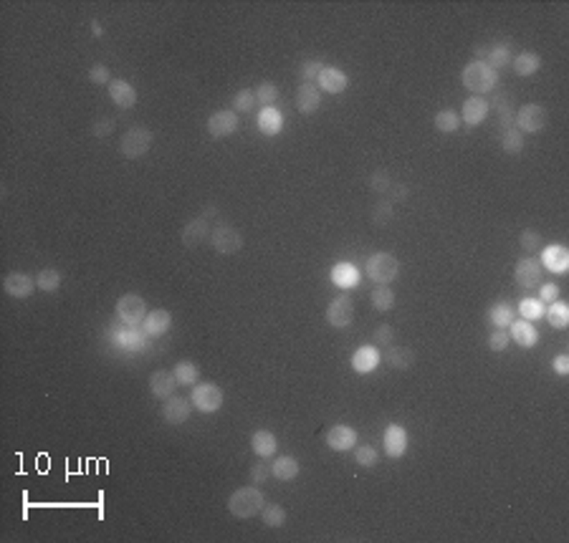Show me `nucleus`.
Masks as SVG:
<instances>
[{
	"label": "nucleus",
	"instance_id": "nucleus-51",
	"mask_svg": "<svg viewBox=\"0 0 569 543\" xmlns=\"http://www.w3.org/2000/svg\"><path fill=\"white\" fill-rule=\"evenodd\" d=\"M508 339H511V336H508L506 328H496V331L489 333V349L491 352H504L508 346Z\"/></svg>",
	"mask_w": 569,
	"mask_h": 543
},
{
	"label": "nucleus",
	"instance_id": "nucleus-47",
	"mask_svg": "<svg viewBox=\"0 0 569 543\" xmlns=\"http://www.w3.org/2000/svg\"><path fill=\"white\" fill-rule=\"evenodd\" d=\"M519 243L526 253H537L539 248H542V233H537L534 228H526L524 233H521Z\"/></svg>",
	"mask_w": 569,
	"mask_h": 543
},
{
	"label": "nucleus",
	"instance_id": "nucleus-8",
	"mask_svg": "<svg viewBox=\"0 0 569 543\" xmlns=\"http://www.w3.org/2000/svg\"><path fill=\"white\" fill-rule=\"evenodd\" d=\"M241 127V119L235 114L233 109H220V111H213L211 117H208V124H205V129L213 139H225V136H233Z\"/></svg>",
	"mask_w": 569,
	"mask_h": 543
},
{
	"label": "nucleus",
	"instance_id": "nucleus-38",
	"mask_svg": "<svg viewBox=\"0 0 569 543\" xmlns=\"http://www.w3.org/2000/svg\"><path fill=\"white\" fill-rule=\"evenodd\" d=\"M370 301L375 311H392V306H395V293L390 290V286H377V288L370 293Z\"/></svg>",
	"mask_w": 569,
	"mask_h": 543
},
{
	"label": "nucleus",
	"instance_id": "nucleus-29",
	"mask_svg": "<svg viewBox=\"0 0 569 543\" xmlns=\"http://www.w3.org/2000/svg\"><path fill=\"white\" fill-rule=\"evenodd\" d=\"M299 470H301V468H299V460H296V457H291V455H281L271 463V475L276 478V480H281V483L296 480Z\"/></svg>",
	"mask_w": 569,
	"mask_h": 543
},
{
	"label": "nucleus",
	"instance_id": "nucleus-48",
	"mask_svg": "<svg viewBox=\"0 0 569 543\" xmlns=\"http://www.w3.org/2000/svg\"><path fill=\"white\" fill-rule=\"evenodd\" d=\"M268 478H271V465L266 463V457H261L258 463L251 465V483L261 485V483H266Z\"/></svg>",
	"mask_w": 569,
	"mask_h": 543
},
{
	"label": "nucleus",
	"instance_id": "nucleus-43",
	"mask_svg": "<svg viewBox=\"0 0 569 543\" xmlns=\"http://www.w3.org/2000/svg\"><path fill=\"white\" fill-rule=\"evenodd\" d=\"M544 316L549 319V324L554 328H567L569 324V306L564 301L549 303V311H544Z\"/></svg>",
	"mask_w": 569,
	"mask_h": 543
},
{
	"label": "nucleus",
	"instance_id": "nucleus-20",
	"mask_svg": "<svg viewBox=\"0 0 569 543\" xmlns=\"http://www.w3.org/2000/svg\"><path fill=\"white\" fill-rule=\"evenodd\" d=\"M405 450H408V430L392 422L384 430V452H387V457L397 460V457L405 455Z\"/></svg>",
	"mask_w": 569,
	"mask_h": 543
},
{
	"label": "nucleus",
	"instance_id": "nucleus-22",
	"mask_svg": "<svg viewBox=\"0 0 569 543\" xmlns=\"http://www.w3.org/2000/svg\"><path fill=\"white\" fill-rule=\"evenodd\" d=\"M106 94H109V99H112L119 109H132V106L137 104V89L124 79H112Z\"/></svg>",
	"mask_w": 569,
	"mask_h": 543
},
{
	"label": "nucleus",
	"instance_id": "nucleus-5",
	"mask_svg": "<svg viewBox=\"0 0 569 543\" xmlns=\"http://www.w3.org/2000/svg\"><path fill=\"white\" fill-rule=\"evenodd\" d=\"M223 400H225L223 389L218 387V384H213V382H198L195 387H192L190 402L205 414L218 412V409L223 407Z\"/></svg>",
	"mask_w": 569,
	"mask_h": 543
},
{
	"label": "nucleus",
	"instance_id": "nucleus-35",
	"mask_svg": "<svg viewBox=\"0 0 569 543\" xmlns=\"http://www.w3.org/2000/svg\"><path fill=\"white\" fill-rule=\"evenodd\" d=\"M494 109L499 114V127L504 129H511L513 127V106H511V96H501L496 94L494 96Z\"/></svg>",
	"mask_w": 569,
	"mask_h": 543
},
{
	"label": "nucleus",
	"instance_id": "nucleus-2",
	"mask_svg": "<svg viewBox=\"0 0 569 543\" xmlns=\"http://www.w3.org/2000/svg\"><path fill=\"white\" fill-rule=\"evenodd\" d=\"M263 506H266V498H263V493L258 490V485L238 488L233 490V495L228 498V513L233 518H241V520L258 516V513L263 511Z\"/></svg>",
	"mask_w": 569,
	"mask_h": 543
},
{
	"label": "nucleus",
	"instance_id": "nucleus-14",
	"mask_svg": "<svg viewBox=\"0 0 569 543\" xmlns=\"http://www.w3.org/2000/svg\"><path fill=\"white\" fill-rule=\"evenodd\" d=\"M190 404L185 397H168L165 400V407H162V420L168 422V425H185L190 420Z\"/></svg>",
	"mask_w": 569,
	"mask_h": 543
},
{
	"label": "nucleus",
	"instance_id": "nucleus-19",
	"mask_svg": "<svg viewBox=\"0 0 569 543\" xmlns=\"http://www.w3.org/2000/svg\"><path fill=\"white\" fill-rule=\"evenodd\" d=\"M177 379H175L173 371L168 369H157L149 374V392L155 400H168V397L175 395V389H177Z\"/></svg>",
	"mask_w": 569,
	"mask_h": 543
},
{
	"label": "nucleus",
	"instance_id": "nucleus-24",
	"mask_svg": "<svg viewBox=\"0 0 569 543\" xmlns=\"http://www.w3.org/2000/svg\"><path fill=\"white\" fill-rule=\"evenodd\" d=\"M322 106V91L316 84H301L296 89V109L301 114H314Z\"/></svg>",
	"mask_w": 569,
	"mask_h": 543
},
{
	"label": "nucleus",
	"instance_id": "nucleus-10",
	"mask_svg": "<svg viewBox=\"0 0 569 543\" xmlns=\"http://www.w3.org/2000/svg\"><path fill=\"white\" fill-rule=\"evenodd\" d=\"M513 278H516V283H519L521 288L534 290L544 283V268H542V263H539L537 258L526 255V258H521L519 263H516V268H513Z\"/></svg>",
	"mask_w": 569,
	"mask_h": 543
},
{
	"label": "nucleus",
	"instance_id": "nucleus-37",
	"mask_svg": "<svg viewBox=\"0 0 569 543\" xmlns=\"http://www.w3.org/2000/svg\"><path fill=\"white\" fill-rule=\"evenodd\" d=\"M61 273L56 271V268H44V271H38L36 276V286L44 293H56L58 288H61Z\"/></svg>",
	"mask_w": 569,
	"mask_h": 543
},
{
	"label": "nucleus",
	"instance_id": "nucleus-26",
	"mask_svg": "<svg viewBox=\"0 0 569 543\" xmlns=\"http://www.w3.org/2000/svg\"><path fill=\"white\" fill-rule=\"evenodd\" d=\"M256 122H258V129L266 136H276L284 129V114H281L276 106H261Z\"/></svg>",
	"mask_w": 569,
	"mask_h": 543
},
{
	"label": "nucleus",
	"instance_id": "nucleus-6",
	"mask_svg": "<svg viewBox=\"0 0 569 543\" xmlns=\"http://www.w3.org/2000/svg\"><path fill=\"white\" fill-rule=\"evenodd\" d=\"M147 314H149L147 303H144V298L139 296V293H124V296L117 301L119 321L127 324V326H139Z\"/></svg>",
	"mask_w": 569,
	"mask_h": 543
},
{
	"label": "nucleus",
	"instance_id": "nucleus-27",
	"mask_svg": "<svg viewBox=\"0 0 569 543\" xmlns=\"http://www.w3.org/2000/svg\"><path fill=\"white\" fill-rule=\"evenodd\" d=\"M359 276L362 273L357 271V266H352V263H346V260H342V263H337L334 268H332V273H329V278H332V283L339 286V288H354V286L359 283Z\"/></svg>",
	"mask_w": 569,
	"mask_h": 543
},
{
	"label": "nucleus",
	"instance_id": "nucleus-23",
	"mask_svg": "<svg viewBox=\"0 0 569 543\" xmlns=\"http://www.w3.org/2000/svg\"><path fill=\"white\" fill-rule=\"evenodd\" d=\"M508 336L524 349H529L539 341L537 326H534V321H526V319H513L511 326H508Z\"/></svg>",
	"mask_w": 569,
	"mask_h": 543
},
{
	"label": "nucleus",
	"instance_id": "nucleus-33",
	"mask_svg": "<svg viewBox=\"0 0 569 543\" xmlns=\"http://www.w3.org/2000/svg\"><path fill=\"white\" fill-rule=\"evenodd\" d=\"M513 319H516V311H513V306L508 301H496L489 309V321L496 328H508Z\"/></svg>",
	"mask_w": 569,
	"mask_h": 543
},
{
	"label": "nucleus",
	"instance_id": "nucleus-44",
	"mask_svg": "<svg viewBox=\"0 0 569 543\" xmlns=\"http://www.w3.org/2000/svg\"><path fill=\"white\" fill-rule=\"evenodd\" d=\"M544 303L539 301V298H524V301L519 303V314L521 319H526V321H537V319H542L544 316Z\"/></svg>",
	"mask_w": 569,
	"mask_h": 543
},
{
	"label": "nucleus",
	"instance_id": "nucleus-55",
	"mask_svg": "<svg viewBox=\"0 0 569 543\" xmlns=\"http://www.w3.org/2000/svg\"><path fill=\"white\" fill-rule=\"evenodd\" d=\"M539 301L544 303H554L559 301V286L557 283H542L539 286Z\"/></svg>",
	"mask_w": 569,
	"mask_h": 543
},
{
	"label": "nucleus",
	"instance_id": "nucleus-4",
	"mask_svg": "<svg viewBox=\"0 0 569 543\" xmlns=\"http://www.w3.org/2000/svg\"><path fill=\"white\" fill-rule=\"evenodd\" d=\"M152 139H155V134H152L149 127H132V129L124 132L119 149H122V155L127 160H139V157H144L149 152Z\"/></svg>",
	"mask_w": 569,
	"mask_h": 543
},
{
	"label": "nucleus",
	"instance_id": "nucleus-54",
	"mask_svg": "<svg viewBox=\"0 0 569 543\" xmlns=\"http://www.w3.org/2000/svg\"><path fill=\"white\" fill-rule=\"evenodd\" d=\"M114 127H117V122H114L112 117H101V119H96V122L92 124V134L94 136H109L114 132Z\"/></svg>",
	"mask_w": 569,
	"mask_h": 543
},
{
	"label": "nucleus",
	"instance_id": "nucleus-41",
	"mask_svg": "<svg viewBox=\"0 0 569 543\" xmlns=\"http://www.w3.org/2000/svg\"><path fill=\"white\" fill-rule=\"evenodd\" d=\"M256 94V101H258L261 106H273L276 101H279V87L273 84V81H261L258 87L254 89Z\"/></svg>",
	"mask_w": 569,
	"mask_h": 543
},
{
	"label": "nucleus",
	"instance_id": "nucleus-58",
	"mask_svg": "<svg viewBox=\"0 0 569 543\" xmlns=\"http://www.w3.org/2000/svg\"><path fill=\"white\" fill-rule=\"evenodd\" d=\"M92 33H94V36H96V38H99L101 33H104V31H101V23H99V20H92Z\"/></svg>",
	"mask_w": 569,
	"mask_h": 543
},
{
	"label": "nucleus",
	"instance_id": "nucleus-31",
	"mask_svg": "<svg viewBox=\"0 0 569 543\" xmlns=\"http://www.w3.org/2000/svg\"><path fill=\"white\" fill-rule=\"evenodd\" d=\"M384 359H387V364H390L392 369L408 371L410 366L415 364V352L408 349V346H390L387 354H384Z\"/></svg>",
	"mask_w": 569,
	"mask_h": 543
},
{
	"label": "nucleus",
	"instance_id": "nucleus-28",
	"mask_svg": "<svg viewBox=\"0 0 569 543\" xmlns=\"http://www.w3.org/2000/svg\"><path fill=\"white\" fill-rule=\"evenodd\" d=\"M276 447H279V440H276V435L271 430H256L251 435V450L258 457H266L268 460L271 455H276Z\"/></svg>",
	"mask_w": 569,
	"mask_h": 543
},
{
	"label": "nucleus",
	"instance_id": "nucleus-53",
	"mask_svg": "<svg viewBox=\"0 0 569 543\" xmlns=\"http://www.w3.org/2000/svg\"><path fill=\"white\" fill-rule=\"evenodd\" d=\"M370 187L375 192H390V187H392V179H390V174L384 172V170H377V172H372V177H370Z\"/></svg>",
	"mask_w": 569,
	"mask_h": 543
},
{
	"label": "nucleus",
	"instance_id": "nucleus-49",
	"mask_svg": "<svg viewBox=\"0 0 569 543\" xmlns=\"http://www.w3.org/2000/svg\"><path fill=\"white\" fill-rule=\"evenodd\" d=\"M324 71V63L319 61V58H311V61H306L301 66V79L304 84H314L316 79H319V74Z\"/></svg>",
	"mask_w": 569,
	"mask_h": 543
},
{
	"label": "nucleus",
	"instance_id": "nucleus-39",
	"mask_svg": "<svg viewBox=\"0 0 569 543\" xmlns=\"http://www.w3.org/2000/svg\"><path fill=\"white\" fill-rule=\"evenodd\" d=\"M508 61H511V49H508L506 44H496L489 49V53H486V63H489L491 68H494L496 74H499V68L508 66Z\"/></svg>",
	"mask_w": 569,
	"mask_h": 543
},
{
	"label": "nucleus",
	"instance_id": "nucleus-32",
	"mask_svg": "<svg viewBox=\"0 0 569 543\" xmlns=\"http://www.w3.org/2000/svg\"><path fill=\"white\" fill-rule=\"evenodd\" d=\"M114 341H117L119 346H124V349H132V352H139L144 344H147V333H139L135 331V326L130 328H114Z\"/></svg>",
	"mask_w": 569,
	"mask_h": 543
},
{
	"label": "nucleus",
	"instance_id": "nucleus-17",
	"mask_svg": "<svg viewBox=\"0 0 569 543\" xmlns=\"http://www.w3.org/2000/svg\"><path fill=\"white\" fill-rule=\"evenodd\" d=\"M357 445V430L349 425H334L327 433V447L334 452H346Z\"/></svg>",
	"mask_w": 569,
	"mask_h": 543
},
{
	"label": "nucleus",
	"instance_id": "nucleus-21",
	"mask_svg": "<svg viewBox=\"0 0 569 543\" xmlns=\"http://www.w3.org/2000/svg\"><path fill=\"white\" fill-rule=\"evenodd\" d=\"M211 222H208V217H195V220H190L182 228V233H180V241H182V245L187 248H195L200 245V243L205 241V238H211Z\"/></svg>",
	"mask_w": 569,
	"mask_h": 543
},
{
	"label": "nucleus",
	"instance_id": "nucleus-11",
	"mask_svg": "<svg viewBox=\"0 0 569 543\" xmlns=\"http://www.w3.org/2000/svg\"><path fill=\"white\" fill-rule=\"evenodd\" d=\"M327 321L329 326L334 328H346L354 321V303L346 293H339L337 298H332L327 306Z\"/></svg>",
	"mask_w": 569,
	"mask_h": 543
},
{
	"label": "nucleus",
	"instance_id": "nucleus-52",
	"mask_svg": "<svg viewBox=\"0 0 569 543\" xmlns=\"http://www.w3.org/2000/svg\"><path fill=\"white\" fill-rule=\"evenodd\" d=\"M372 220L377 222V225H384V222H390V220H392V203H390V200H380V203L375 205Z\"/></svg>",
	"mask_w": 569,
	"mask_h": 543
},
{
	"label": "nucleus",
	"instance_id": "nucleus-7",
	"mask_svg": "<svg viewBox=\"0 0 569 543\" xmlns=\"http://www.w3.org/2000/svg\"><path fill=\"white\" fill-rule=\"evenodd\" d=\"M546 124V111L542 104H524L516 114H513V127L521 134H539Z\"/></svg>",
	"mask_w": 569,
	"mask_h": 543
},
{
	"label": "nucleus",
	"instance_id": "nucleus-16",
	"mask_svg": "<svg viewBox=\"0 0 569 543\" xmlns=\"http://www.w3.org/2000/svg\"><path fill=\"white\" fill-rule=\"evenodd\" d=\"M316 87H319V91L342 94L349 87V76H346L339 66H324V71L319 74V79H316Z\"/></svg>",
	"mask_w": 569,
	"mask_h": 543
},
{
	"label": "nucleus",
	"instance_id": "nucleus-42",
	"mask_svg": "<svg viewBox=\"0 0 569 543\" xmlns=\"http://www.w3.org/2000/svg\"><path fill=\"white\" fill-rule=\"evenodd\" d=\"M501 149L504 152H508V155H521V149H524V134H521L516 127L504 129L501 132Z\"/></svg>",
	"mask_w": 569,
	"mask_h": 543
},
{
	"label": "nucleus",
	"instance_id": "nucleus-13",
	"mask_svg": "<svg viewBox=\"0 0 569 543\" xmlns=\"http://www.w3.org/2000/svg\"><path fill=\"white\" fill-rule=\"evenodd\" d=\"M542 268H546L549 273L564 276L569 268V250L564 245H546L542 248V258H539Z\"/></svg>",
	"mask_w": 569,
	"mask_h": 543
},
{
	"label": "nucleus",
	"instance_id": "nucleus-3",
	"mask_svg": "<svg viewBox=\"0 0 569 543\" xmlns=\"http://www.w3.org/2000/svg\"><path fill=\"white\" fill-rule=\"evenodd\" d=\"M400 276V260L392 253H372L367 258V278L377 286H390Z\"/></svg>",
	"mask_w": 569,
	"mask_h": 543
},
{
	"label": "nucleus",
	"instance_id": "nucleus-1",
	"mask_svg": "<svg viewBox=\"0 0 569 543\" xmlns=\"http://www.w3.org/2000/svg\"><path fill=\"white\" fill-rule=\"evenodd\" d=\"M461 81L468 91H473V96H483L496 89L499 84V74L483 58H476V61L465 63V68L461 71Z\"/></svg>",
	"mask_w": 569,
	"mask_h": 543
},
{
	"label": "nucleus",
	"instance_id": "nucleus-12",
	"mask_svg": "<svg viewBox=\"0 0 569 543\" xmlns=\"http://www.w3.org/2000/svg\"><path fill=\"white\" fill-rule=\"evenodd\" d=\"M36 281L31 276H25V273L13 271L3 278V290H6L11 298H31L33 290H36Z\"/></svg>",
	"mask_w": 569,
	"mask_h": 543
},
{
	"label": "nucleus",
	"instance_id": "nucleus-45",
	"mask_svg": "<svg viewBox=\"0 0 569 543\" xmlns=\"http://www.w3.org/2000/svg\"><path fill=\"white\" fill-rule=\"evenodd\" d=\"M254 106H256L254 89H241V91H235V96H233L235 114H248V111H254Z\"/></svg>",
	"mask_w": 569,
	"mask_h": 543
},
{
	"label": "nucleus",
	"instance_id": "nucleus-30",
	"mask_svg": "<svg viewBox=\"0 0 569 543\" xmlns=\"http://www.w3.org/2000/svg\"><path fill=\"white\" fill-rule=\"evenodd\" d=\"M511 68L516 76H534L542 68V56L534 53V51H524V53L513 56Z\"/></svg>",
	"mask_w": 569,
	"mask_h": 543
},
{
	"label": "nucleus",
	"instance_id": "nucleus-46",
	"mask_svg": "<svg viewBox=\"0 0 569 543\" xmlns=\"http://www.w3.org/2000/svg\"><path fill=\"white\" fill-rule=\"evenodd\" d=\"M354 463L359 468H375L380 463V452L372 445H359L357 450H354Z\"/></svg>",
	"mask_w": 569,
	"mask_h": 543
},
{
	"label": "nucleus",
	"instance_id": "nucleus-50",
	"mask_svg": "<svg viewBox=\"0 0 569 543\" xmlns=\"http://www.w3.org/2000/svg\"><path fill=\"white\" fill-rule=\"evenodd\" d=\"M89 81L104 87V84H112V74H109V68H106L104 63H94V66L89 68Z\"/></svg>",
	"mask_w": 569,
	"mask_h": 543
},
{
	"label": "nucleus",
	"instance_id": "nucleus-15",
	"mask_svg": "<svg viewBox=\"0 0 569 543\" xmlns=\"http://www.w3.org/2000/svg\"><path fill=\"white\" fill-rule=\"evenodd\" d=\"M491 104L483 96H468L463 101V109H461V122H465L468 127H478L489 119Z\"/></svg>",
	"mask_w": 569,
	"mask_h": 543
},
{
	"label": "nucleus",
	"instance_id": "nucleus-40",
	"mask_svg": "<svg viewBox=\"0 0 569 543\" xmlns=\"http://www.w3.org/2000/svg\"><path fill=\"white\" fill-rule=\"evenodd\" d=\"M261 518H263V525H266V528H281L289 516H286L284 506H279V503H271V506H263V511H261Z\"/></svg>",
	"mask_w": 569,
	"mask_h": 543
},
{
	"label": "nucleus",
	"instance_id": "nucleus-56",
	"mask_svg": "<svg viewBox=\"0 0 569 543\" xmlns=\"http://www.w3.org/2000/svg\"><path fill=\"white\" fill-rule=\"evenodd\" d=\"M392 336H395V331H392L390 324H380L377 328H375V346H384L390 344Z\"/></svg>",
	"mask_w": 569,
	"mask_h": 543
},
{
	"label": "nucleus",
	"instance_id": "nucleus-34",
	"mask_svg": "<svg viewBox=\"0 0 569 543\" xmlns=\"http://www.w3.org/2000/svg\"><path fill=\"white\" fill-rule=\"evenodd\" d=\"M173 374H175V379H177V384H182V387H195L200 379V369L195 362H177Z\"/></svg>",
	"mask_w": 569,
	"mask_h": 543
},
{
	"label": "nucleus",
	"instance_id": "nucleus-36",
	"mask_svg": "<svg viewBox=\"0 0 569 543\" xmlns=\"http://www.w3.org/2000/svg\"><path fill=\"white\" fill-rule=\"evenodd\" d=\"M458 127H461V114L451 106L435 114V129L443 132V134H453V132H458Z\"/></svg>",
	"mask_w": 569,
	"mask_h": 543
},
{
	"label": "nucleus",
	"instance_id": "nucleus-18",
	"mask_svg": "<svg viewBox=\"0 0 569 543\" xmlns=\"http://www.w3.org/2000/svg\"><path fill=\"white\" fill-rule=\"evenodd\" d=\"M380 362H382V354H380V349L375 344L359 346L357 352L352 354V369L357 374H370V371L377 369Z\"/></svg>",
	"mask_w": 569,
	"mask_h": 543
},
{
	"label": "nucleus",
	"instance_id": "nucleus-57",
	"mask_svg": "<svg viewBox=\"0 0 569 543\" xmlns=\"http://www.w3.org/2000/svg\"><path fill=\"white\" fill-rule=\"evenodd\" d=\"M551 366H554V371H557V377H567L569 374V357L567 354H559V357H554Z\"/></svg>",
	"mask_w": 569,
	"mask_h": 543
},
{
	"label": "nucleus",
	"instance_id": "nucleus-9",
	"mask_svg": "<svg viewBox=\"0 0 569 543\" xmlns=\"http://www.w3.org/2000/svg\"><path fill=\"white\" fill-rule=\"evenodd\" d=\"M211 245L215 248L218 253L235 255L243 248V235L238 233L233 225L220 222V225H215V228L211 230Z\"/></svg>",
	"mask_w": 569,
	"mask_h": 543
},
{
	"label": "nucleus",
	"instance_id": "nucleus-25",
	"mask_svg": "<svg viewBox=\"0 0 569 543\" xmlns=\"http://www.w3.org/2000/svg\"><path fill=\"white\" fill-rule=\"evenodd\" d=\"M170 326H173V314L165 309L149 311V314L144 316V333H147L149 339H157L162 333H168Z\"/></svg>",
	"mask_w": 569,
	"mask_h": 543
}]
</instances>
